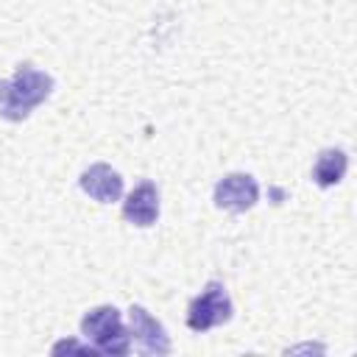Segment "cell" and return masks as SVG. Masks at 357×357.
I'll list each match as a JSON object with an SVG mask.
<instances>
[{"instance_id":"obj_1","label":"cell","mask_w":357,"mask_h":357,"mask_svg":"<svg viewBox=\"0 0 357 357\" xmlns=\"http://www.w3.org/2000/svg\"><path fill=\"white\" fill-rule=\"evenodd\" d=\"M53 92V78L33 64H20L17 73L0 81V117L20 123Z\"/></svg>"},{"instance_id":"obj_2","label":"cell","mask_w":357,"mask_h":357,"mask_svg":"<svg viewBox=\"0 0 357 357\" xmlns=\"http://www.w3.org/2000/svg\"><path fill=\"white\" fill-rule=\"evenodd\" d=\"M81 335L92 343V351H100V354H128L131 351V335L123 326L117 307H112V304L92 307L81 318Z\"/></svg>"},{"instance_id":"obj_3","label":"cell","mask_w":357,"mask_h":357,"mask_svg":"<svg viewBox=\"0 0 357 357\" xmlns=\"http://www.w3.org/2000/svg\"><path fill=\"white\" fill-rule=\"evenodd\" d=\"M231 318V298L226 293V284L212 279L204 284V290L187 304V326L192 332H206L212 326H220Z\"/></svg>"},{"instance_id":"obj_4","label":"cell","mask_w":357,"mask_h":357,"mask_svg":"<svg viewBox=\"0 0 357 357\" xmlns=\"http://www.w3.org/2000/svg\"><path fill=\"white\" fill-rule=\"evenodd\" d=\"M128 335L142 354H170V337L165 326L139 304H131L128 310Z\"/></svg>"},{"instance_id":"obj_5","label":"cell","mask_w":357,"mask_h":357,"mask_svg":"<svg viewBox=\"0 0 357 357\" xmlns=\"http://www.w3.org/2000/svg\"><path fill=\"white\" fill-rule=\"evenodd\" d=\"M259 187L248 173H229L215 184V206L226 212H245L257 204Z\"/></svg>"},{"instance_id":"obj_6","label":"cell","mask_w":357,"mask_h":357,"mask_svg":"<svg viewBox=\"0 0 357 357\" xmlns=\"http://www.w3.org/2000/svg\"><path fill=\"white\" fill-rule=\"evenodd\" d=\"M78 184H81V190H84L89 198H95V201H100V204H112V201H117V198L123 195V176H120L114 167H109L106 162L89 165V167L81 173Z\"/></svg>"},{"instance_id":"obj_7","label":"cell","mask_w":357,"mask_h":357,"mask_svg":"<svg viewBox=\"0 0 357 357\" xmlns=\"http://www.w3.org/2000/svg\"><path fill=\"white\" fill-rule=\"evenodd\" d=\"M123 218L134 226H153L159 218V190L153 181H139L123 201Z\"/></svg>"},{"instance_id":"obj_8","label":"cell","mask_w":357,"mask_h":357,"mask_svg":"<svg viewBox=\"0 0 357 357\" xmlns=\"http://www.w3.org/2000/svg\"><path fill=\"white\" fill-rule=\"evenodd\" d=\"M346 167H349V156L346 151L340 148H326L318 153L315 165H312V181L318 187H335L343 176H346Z\"/></svg>"}]
</instances>
